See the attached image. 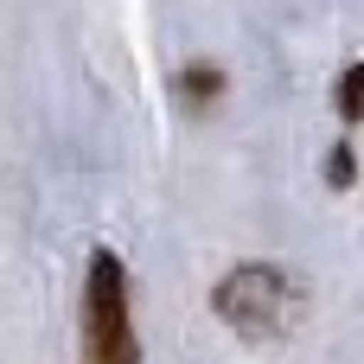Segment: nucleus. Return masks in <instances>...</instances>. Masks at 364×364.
<instances>
[{
  "label": "nucleus",
  "instance_id": "1",
  "mask_svg": "<svg viewBox=\"0 0 364 364\" xmlns=\"http://www.w3.org/2000/svg\"><path fill=\"white\" fill-rule=\"evenodd\" d=\"M83 358L90 364H134V333H128V288L122 262L96 256L90 262V301H83Z\"/></svg>",
  "mask_w": 364,
  "mask_h": 364
},
{
  "label": "nucleus",
  "instance_id": "2",
  "mask_svg": "<svg viewBox=\"0 0 364 364\" xmlns=\"http://www.w3.org/2000/svg\"><path fill=\"white\" fill-rule=\"evenodd\" d=\"M358 77L364 70H346V115H358Z\"/></svg>",
  "mask_w": 364,
  "mask_h": 364
}]
</instances>
